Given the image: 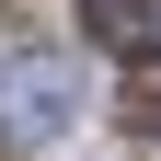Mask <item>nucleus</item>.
Masks as SVG:
<instances>
[{
	"label": "nucleus",
	"mask_w": 161,
	"mask_h": 161,
	"mask_svg": "<svg viewBox=\"0 0 161 161\" xmlns=\"http://www.w3.org/2000/svg\"><path fill=\"white\" fill-rule=\"evenodd\" d=\"M80 35L115 46V58H150L161 46V0H80Z\"/></svg>",
	"instance_id": "1"
},
{
	"label": "nucleus",
	"mask_w": 161,
	"mask_h": 161,
	"mask_svg": "<svg viewBox=\"0 0 161 161\" xmlns=\"http://www.w3.org/2000/svg\"><path fill=\"white\" fill-rule=\"evenodd\" d=\"M58 115H69L58 58H23V69H12V127H58Z\"/></svg>",
	"instance_id": "2"
}]
</instances>
